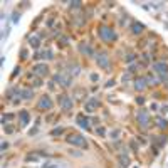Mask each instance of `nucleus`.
I'll list each match as a JSON object with an SVG mask.
<instances>
[{
	"label": "nucleus",
	"instance_id": "1",
	"mask_svg": "<svg viewBox=\"0 0 168 168\" xmlns=\"http://www.w3.org/2000/svg\"><path fill=\"white\" fill-rule=\"evenodd\" d=\"M66 141H67L71 146H76V148H81V150H86V148L89 146L88 141H86V138L83 136V134H79V133H71V134H67Z\"/></svg>",
	"mask_w": 168,
	"mask_h": 168
},
{
	"label": "nucleus",
	"instance_id": "2",
	"mask_svg": "<svg viewBox=\"0 0 168 168\" xmlns=\"http://www.w3.org/2000/svg\"><path fill=\"white\" fill-rule=\"evenodd\" d=\"M98 32H99L101 40H104V42H114V40L118 39L116 32H114L111 27H108V25H99Z\"/></svg>",
	"mask_w": 168,
	"mask_h": 168
},
{
	"label": "nucleus",
	"instance_id": "3",
	"mask_svg": "<svg viewBox=\"0 0 168 168\" xmlns=\"http://www.w3.org/2000/svg\"><path fill=\"white\" fill-rule=\"evenodd\" d=\"M54 83L61 84L62 88H69L72 84V76L67 71H59L57 74H54Z\"/></svg>",
	"mask_w": 168,
	"mask_h": 168
},
{
	"label": "nucleus",
	"instance_id": "4",
	"mask_svg": "<svg viewBox=\"0 0 168 168\" xmlns=\"http://www.w3.org/2000/svg\"><path fill=\"white\" fill-rule=\"evenodd\" d=\"M136 120H138V125H140L143 129H150L151 120H150V113H148V111H145V109H141V111L136 114Z\"/></svg>",
	"mask_w": 168,
	"mask_h": 168
},
{
	"label": "nucleus",
	"instance_id": "5",
	"mask_svg": "<svg viewBox=\"0 0 168 168\" xmlns=\"http://www.w3.org/2000/svg\"><path fill=\"white\" fill-rule=\"evenodd\" d=\"M57 104H59L61 109L69 111V109L72 108V104H74V101H72L67 94H59V96H57Z\"/></svg>",
	"mask_w": 168,
	"mask_h": 168
},
{
	"label": "nucleus",
	"instance_id": "6",
	"mask_svg": "<svg viewBox=\"0 0 168 168\" xmlns=\"http://www.w3.org/2000/svg\"><path fill=\"white\" fill-rule=\"evenodd\" d=\"M15 96H19L22 101H30L34 98V89L32 88H15Z\"/></svg>",
	"mask_w": 168,
	"mask_h": 168
},
{
	"label": "nucleus",
	"instance_id": "7",
	"mask_svg": "<svg viewBox=\"0 0 168 168\" xmlns=\"http://www.w3.org/2000/svg\"><path fill=\"white\" fill-rule=\"evenodd\" d=\"M96 62L101 69H106V71L111 69V61H109V56L106 54V52H99V54L96 56Z\"/></svg>",
	"mask_w": 168,
	"mask_h": 168
},
{
	"label": "nucleus",
	"instance_id": "8",
	"mask_svg": "<svg viewBox=\"0 0 168 168\" xmlns=\"http://www.w3.org/2000/svg\"><path fill=\"white\" fill-rule=\"evenodd\" d=\"M52 106H54V103H52V99L47 96V94H44L37 103V108L40 111H49V109H52Z\"/></svg>",
	"mask_w": 168,
	"mask_h": 168
},
{
	"label": "nucleus",
	"instance_id": "9",
	"mask_svg": "<svg viewBox=\"0 0 168 168\" xmlns=\"http://www.w3.org/2000/svg\"><path fill=\"white\" fill-rule=\"evenodd\" d=\"M32 72H34V76H37V77H44V76L49 74V66L39 62V64H35L34 67H32Z\"/></svg>",
	"mask_w": 168,
	"mask_h": 168
},
{
	"label": "nucleus",
	"instance_id": "10",
	"mask_svg": "<svg viewBox=\"0 0 168 168\" xmlns=\"http://www.w3.org/2000/svg\"><path fill=\"white\" fill-rule=\"evenodd\" d=\"M153 69H155V72H158V76H161V77L168 76V62H165V61H158V62H155Z\"/></svg>",
	"mask_w": 168,
	"mask_h": 168
},
{
	"label": "nucleus",
	"instance_id": "11",
	"mask_svg": "<svg viewBox=\"0 0 168 168\" xmlns=\"http://www.w3.org/2000/svg\"><path fill=\"white\" fill-rule=\"evenodd\" d=\"M76 123L83 129H91V118H89L88 114H77V116H76Z\"/></svg>",
	"mask_w": 168,
	"mask_h": 168
},
{
	"label": "nucleus",
	"instance_id": "12",
	"mask_svg": "<svg viewBox=\"0 0 168 168\" xmlns=\"http://www.w3.org/2000/svg\"><path fill=\"white\" fill-rule=\"evenodd\" d=\"M134 89L136 91H145L146 88H148V81H146V77H143V76H138V77H134Z\"/></svg>",
	"mask_w": 168,
	"mask_h": 168
},
{
	"label": "nucleus",
	"instance_id": "13",
	"mask_svg": "<svg viewBox=\"0 0 168 168\" xmlns=\"http://www.w3.org/2000/svg\"><path fill=\"white\" fill-rule=\"evenodd\" d=\"M99 106H101L99 101L94 99V98H91V99H88V103H84V109H86L88 113H93V111H96Z\"/></svg>",
	"mask_w": 168,
	"mask_h": 168
},
{
	"label": "nucleus",
	"instance_id": "14",
	"mask_svg": "<svg viewBox=\"0 0 168 168\" xmlns=\"http://www.w3.org/2000/svg\"><path fill=\"white\" fill-rule=\"evenodd\" d=\"M34 59H54V52L46 49V51H40V52H35L34 54Z\"/></svg>",
	"mask_w": 168,
	"mask_h": 168
},
{
	"label": "nucleus",
	"instance_id": "15",
	"mask_svg": "<svg viewBox=\"0 0 168 168\" xmlns=\"http://www.w3.org/2000/svg\"><path fill=\"white\" fill-rule=\"evenodd\" d=\"M19 123H20V126H27L29 123H30V114H29V111L22 109V111L19 113Z\"/></svg>",
	"mask_w": 168,
	"mask_h": 168
},
{
	"label": "nucleus",
	"instance_id": "16",
	"mask_svg": "<svg viewBox=\"0 0 168 168\" xmlns=\"http://www.w3.org/2000/svg\"><path fill=\"white\" fill-rule=\"evenodd\" d=\"M131 34H134V35H141V32L145 30V25H143L141 22H136V20H134V22H131Z\"/></svg>",
	"mask_w": 168,
	"mask_h": 168
},
{
	"label": "nucleus",
	"instance_id": "17",
	"mask_svg": "<svg viewBox=\"0 0 168 168\" xmlns=\"http://www.w3.org/2000/svg\"><path fill=\"white\" fill-rule=\"evenodd\" d=\"M79 51L83 52L84 56H88V57H91L94 54V51H93V47L89 46V44H86V42H81L79 44Z\"/></svg>",
	"mask_w": 168,
	"mask_h": 168
},
{
	"label": "nucleus",
	"instance_id": "18",
	"mask_svg": "<svg viewBox=\"0 0 168 168\" xmlns=\"http://www.w3.org/2000/svg\"><path fill=\"white\" fill-rule=\"evenodd\" d=\"M118 161H120L121 168H128V166L131 165V160H129V157H128L126 153H121L120 157H118Z\"/></svg>",
	"mask_w": 168,
	"mask_h": 168
},
{
	"label": "nucleus",
	"instance_id": "19",
	"mask_svg": "<svg viewBox=\"0 0 168 168\" xmlns=\"http://www.w3.org/2000/svg\"><path fill=\"white\" fill-rule=\"evenodd\" d=\"M84 98H86V89L76 88L74 89V101H84Z\"/></svg>",
	"mask_w": 168,
	"mask_h": 168
},
{
	"label": "nucleus",
	"instance_id": "20",
	"mask_svg": "<svg viewBox=\"0 0 168 168\" xmlns=\"http://www.w3.org/2000/svg\"><path fill=\"white\" fill-rule=\"evenodd\" d=\"M155 125H157L160 129H166L168 128V120H165V118H161V116H157L155 118Z\"/></svg>",
	"mask_w": 168,
	"mask_h": 168
},
{
	"label": "nucleus",
	"instance_id": "21",
	"mask_svg": "<svg viewBox=\"0 0 168 168\" xmlns=\"http://www.w3.org/2000/svg\"><path fill=\"white\" fill-rule=\"evenodd\" d=\"M29 44H30V47L39 49L40 47V35H30L29 37Z\"/></svg>",
	"mask_w": 168,
	"mask_h": 168
},
{
	"label": "nucleus",
	"instance_id": "22",
	"mask_svg": "<svg viewBox=\"0 0 168 168\" xmlns=\"http://www.w3.org/2000/svg\"><path fill=\"white\" fill-rule=\"evenodd\" d=\"M42 168H66V165H64V163H61V161H54V160H51V161L44 163Z\"/></svg>",
	"mask_w": 168,
	"mask_h": 168
},
{
	"label": "nucleus",
	"instance_id": "23",
	"mask_svg": "<svg viewBox=\"0 0 168 168\" xmlns=\"http://www.w3.org/2000/svg\"><path fill=\"white\" fill-rule=\"evenodd\" d=\"M72 24H74V25H77V27L84 25V15L79 14V15H76V17H72Z\"/></svg>",
	"mask_w": 168,
	"mask_h": 168
},
{
	"label": "nucleus",
	"instance_id": "24",
	"mask_svg": "<svg viewBox=\"0 0 168 168\" xmlns=\"http://www.w3.org/2000/svg\"><path fill=\"white\" fill-rule=\"evenodd\" d=\"M79 71H81L79 64H69V74H71V76H77V74H79Z\"/></svg>",
	"mask_w": 168,
	"mask_h": 168
},
{
	"label": "nucleus",
	"instance_id": "25",
	"mask_svg": "<svg viewBox=\"0 0 168 168\" xmlns=\"http://www.w3.org/2000/svg\"><path fill=\"white\" fill-rule=\"evenodd\" d=\"M30 81H32V88H40L42 86V79L37 76H30Z\"/></svg>",
	"mask_w": 168,
	"mask_h": 168
},
{
	"label": "nucleus",
	"instance_id": "26",
	"mask_svg": "<svg viewBox=\"0 0 168 168\" xmlns=\"http://www.w3.org/2000/svg\"><path fill=\"white\" fill-rule=\"evenodd\" d=\"M39 151H35V153H29V157H25V161H37L39 160Z\"/></svg>",
	"mask_w": 168,
	"mask_h": 168
},
{
	"label": "nucleus",
	"instance_id": "27",
	"mask_svg": "<svg viewBox=\"0 0 168 168\" xmlns=\"http://www.w3.org/2000/svg\"><path fill=\"white\" fill-rule=\"evenodd\" d=\"M69 5H71L72 10H81V7H83V2L76 0V2H69Z\"/></svg>",
	"mask_w": 168,
	"mask_h": 168
},
{
	"label": "nucleus",
	"instance_id": "28",
	"mask_svg": "<svg viewBox=\"0 0 168 168\" xmlns=\"http://www.w3.org/2000/svg\"><path fill=\"white\" fill-rule=\"evenodd\" d=\"M155 140L158 141V146H160V148L166 145V136H165V134H163V136H157V138H155Z\"/></svg>",
	"mask_w": 168,
	"mask_h": 168
},
{
	"label": "nucleus",
	"instance_id": "29",
	"mask_svg": "<svg viewBox=\"0 0 168 168\" xmlns=\"http://www.w3.org/2000/svg\"><path fill=\"white\" fill-rule=\"evenodd\" d=\"M20 61H27L29 59V51L27 49H20Z\"/></svg>",
	"mask_w": 168,
	"mask_h": 168
},
{
	"label": "nucleus",
	"instance_id": "30",
	"mask_svg": "<svg viewBox=\"0 0 168 168\" xmlns=\"http://www.w3.org/2000/svg\"><path fill=\"white\" fill-rule=\"evenodd\" d=\"M62 133H64V128H62V126H59V128H54V129L51 131L52 136H59V134H62Z\"/></svg>",
	"mask_w": 168,
	"mask_h": 168
},
{
	"label": "nucleus",
	"instance_id": "31",
	"mask_svg": "<svg viewBox=\"0 0 168 168\" xmlns=\"http://www.w3.org/2000/svg\"><path fill=\"white\" fill-rule=\"evenodd\" d=\"M19 20H20V12L15 10L14 14H12V22H14V24H19Z\"/></svg>",
	"mask_w": 168,
	"mask_h": 168
},
{
	"label": "nucleus",
	"instance_id": "32",
	"mask_svg": "<svg viewBox=\"0 0 168 168\" xmlns=\"http://www.w3.org/2000/svg\"><path fill=\"white\" fill-rule=\"evenodd\" d=\"M69 155H71V157H76V158H81V157H83V151H81V150H71V151H69Z\"/></svg>",
	"mask_w": 168,
	"mask_h": 168
},
{
	"label": "nucleus",
	"instance_id": "33",
	"mask_svg": "<svg viewBox=\"0 0 168 168\" xmlns=\"http://www.w3.org/2000/svg\"><path fill=\"white\" fill-rule=\"evenodd\" d=\"M3 133L12 134V133H14V126H12V125H3Z\"/></svg>",
	"mask_w": 168,
	"mask_h": 168
},
{
	"label": "nucleus",
	"instance_id": "34",
	"mask_svg": "<svg viewBox=\"0 0 168 168\" xmlns=\"http://www.w3.org/2000/svg\"><path fill=\"white\" fill-rule=\"evenodd\" d=\"M120 134H121L120 129H113V131H111V138H113L114 141H120V140H118V138H120Z\"/></svg>",
	"mask_w": 168,
	"mask_h": 168
},
{
	"label": "nucleus",
	"instance_id": "35",
	"mask_svg": "<svg viewBox=\"0 0 168 168\" xmlns=\"http://www.w3.org/2000/svg\"><path fill=\"white\" fill-rule=\"evenodd\" d=\"M134 59H136V56H134L133 52H129V54H126V62H128V64L134 62Z\"/></svg>",
	"mask_w": 168,
	"mask_h": 168
},
{
	"label": "nucleus",
	"instance_id": "36",
	"mask_svg": "<svg viewBox=\"0 0 168 168\" xmlns=\"http://www.w3.org/2000/svg\"><path fill=\"white\" fill-rule=\"evenodd\" d=\"M67 44H69V39H67V37H64V35H62V37L59 39V46H61V47H66Z\"/></svg>",
	"mask_w": 168,
	"mask_h": 168
},
{
	"label": "nucleus",
	"instance_id": "37",
	"mask_svg": "<svg viewBox=\"0 0 168 168\" xmlns=\"http://www.w3.org/2000/svg\"><path fill=\"white\" fill-rule=\"evenodd\" d=\"M12 118H14V114H12V113H7V114H3V116H2V123L5 125V121H10Z\"/></svg>",
	"mask_w": 168,
	"mask_h": 168
},
{
	"label": "nucleus",
	"instance_id": "38",
	"mask_svg": "<svg viewBox=\"0 0 168 168\" xmlns=\"http://www.w3.org/2000/svg\"><path fill=\"white\" fill-rule=\"evenodd\" d=\"M96 133L99 134V136H104L106 134V129L103 128V126H98V129H96Z\"/></svg>",
	"mask_w": 168,
	"mask_h": 168
},
{
	"label": "nucleus",
	"instance_id": "39",
	"mask_svg": "<svg viewBox=\"0 0 168 168\" xmlns=\"http://www.w3.org/2000/svg\"><path fill=\"white\" fill-rule=\"evenodd\" d=\"M19 72H20V67H19V66H15L14 71H12V77H17V76H19Z\"/></svg>",
	"mask_w": 168,
	"mask_h": 168
},
{
	"label": "nucleus",
	"instance_id": "40",
	"mask_svg": "<svg viewBox=\"0 0 168 168\" xmlns=\"http://www.w3.org/2000/svg\"><path fill=\"white\" fill-rule=\"evenodd\" d=\"M136 104L143 106V104H145V98H143V96H138V98H136Z\"/></svg>",
	"mask_w": 168,
	"mask_h": 168
},
{
	"label": "nucleus",
	"instance_id": "41",
	"mask_svg": "<svg viewBox=\"0 0 168 168\" xmlns=\"http://www.w3.org/2000/svg\"><path fill=\"white\" fill-rule=\"evenodd\" d=\"M9 32H10V29L7 27V29H3V34H2V40H5V37L9 35Z\"/></svg>",
	"mask_w": 168,
	"mask_h": 168
},
{
	"label": "nucleus",
	"instance_id": "42",
	"mask_svg": "<svg viewBox=\"0 0 168 168\" xmlns=\"http://www.w3.org/2000/svg\"><path fill=\"white\" fill-rule=\"evenodd\" d=\"M0 148H2V153H3V151L9 148V143H7V141H2V146H0Z\"/></svg>",
	"mask_w": 168,
	"mask_h": 168
},
{
	"label": "nucleus",
	"instance_id": "43",
	"mask_svg": "<svg viewBox=\"0 0 168 168\" xmlns=\"http://www.w3.org/2000/svg\"><path fill=\"white\" fill-rule=\"evenodd\" d=\"M114 86V79H109L108 83H106V88H113Z\"/></svg>",
	"mask_w": 168,
	"mask_h": 168
},
{
	"label": "nucleus",
	"instance_id": "44",
	"mask_svg": "<svg viewBox=\"0 0 168 168\" xmlns=\"http://www.w3.org/2000/svg\"><path fill=\"white\" fill-rule=\"evenodd\" d=\"M98 79H99V76H98V74H94V72H93V74H91V81H93V83H96Z\"/></svg>",
	"mask_w": 168,
	"mask_h": 168
},
{
	"label": "nucleus",
	"instance_id": "45",
	"mask_svg": "<svg viewBox=\"0 0 168 168\" xmlns=\"http://www.w3.org/2000/svg\"><path fill=\"white\" fill-rule=\"evenodd\" d=\"M47 88L51 89V91H54V89H56V88H54V81H51V83L47 84Z\"/></svg>",
	"mask_w": 168,
	"mask_h": 168
},
{
	"label": "nucleus",
	"instance_id": "46",
	"mask_svg": "<svg viewBox=\"0 0 168 168\" xmlns=\"http://www.w3.org/2000/svg\"><path fill=\"white\" fill-rule=\"evenodd\" d=\"M37 131H39L37 128H34V129H30V131H29V134H30V136H34V134L37 133Z\"/></svg>",
	"mask_w": 168,
	"mask_h": 168
},
{
	"label": "nucleus",
	"instance_id": "47",
	"mask_svg": "<svg viewBox=\"0 0 168 168\" xmlns=\"http://www.w3.org/2000/svg\"><path fill=\"white\" fill-rule=\"evenodd\" d=\"M138 143H140V145H145L146 140H145V138H138Z\"/></svg>",
	"mask_w": 168,
	"mask_h": 168
},
{
	"label": "nucleus",
	"instance_id": "48",
	"mask_svg": "<svg viewBox=\"0 0 168 168\" xmlns=\"http://www.w3.org/2000/svg\"><path fill=\"white\" fill-rule=\"evenodd\" d=\"M151 109H153V111H157V109H158V104L153 103V104H151Z\"/></svg>",
	"mask_w": 168,
	"mask_h": 168
},
{
	"label": "nucleus",
	"instance_id": "49",
	"mask_svg": "<svg viewBox=\"0 0 168 168\" xmlns=\"http://www.w3.org/2000/svg\"><path fill=\"white\" fill-rule=\"evenodd\" d=\"M161 111H163V113H166V111H168V104L163 106V108H161Z\"/></svg>",
	"mask_w": 168,
	"mask_h": 168
},
{
	"label": "nucleus",
	"instance_id": "50",
	"mask_svg": "<svg viewBox=\"0 0 168 168\" xmlns=\"http://www.w3.org/2000/svg\"><path fill=\"white\" fill-rule=\"evenodd\" d=\"M84 168H93V166H84Z\"/></svg>",
	"mask_w": 168,
	"mask_h": 168
}]
</instances>
